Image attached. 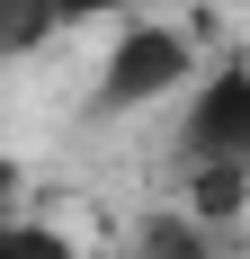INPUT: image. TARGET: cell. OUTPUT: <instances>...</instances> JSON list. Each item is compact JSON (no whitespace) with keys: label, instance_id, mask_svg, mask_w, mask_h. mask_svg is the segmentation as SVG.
<instances>
[{"label":"cell","instance_id":"5","mask_svg":"<svg viewBox=\"0 0 250 259\" xmlns=\"http://www.w3.org/2000/svg\"><path fill=\"white\" fill-rule=\"evenodd\" d=\"M45 36H63V18H54V0H0V63H18V54H36Z\"/></svg>","mask_w":250,"mask_h":259},{"label":"cell","instance_id":"1","mask_svg":"<svg viewBox=\"0 0 250 259\" xmlns=\"http://www.w3.org/2000/svg\"><path fill=\"white\" fill-rule=\"evenodd\" d=\"M188 72H197V45H188L179 27H143V18H125L116 45H107V63H99L90 116H134V107L188 90Z\"/></svg>","mask_w":250,"mask_h":259},{"label":"cell","instance_id":"6","mask_svg":"<svg viewBox=\"0 0 250 259\" xmlns=\"http://www.w3.org/2000/svg\"><path fill=\"white\" fill-rule=\"evenodd\" d=\"M0 259H80V241L63 233V224H27V214H9V224H0Z\"/></svg>","mask_w":250,"mask_h":259},{"label":"cell","instance_id":"4","mask_svg":"<svg viewBox=\"0 0 250 259\" xmlns=\"http://www.w3.org/2000/svg\"><path fill=\"white\" fill-rule=\"evenodd\" d=\"M241 206H250V170H188V214H197L205 233L232 224Z\"/></svg>","mask_w":250,"mask_h":259},{"label":"cell","instance_id":"7","mask_svg":"<svg viewBox=\"0 0 250 259\" xmlns=\"http://www.w3.org/2000/svg\"><path fill=\"white\" fill-rule=\"evenodd\" d=\"M152 0H54V18L63 27H90V18H143Z\"/></svg>","mask_w":250,"mask_h":259},{"label":"cell","instance_id":"8","mask_svg":"<svg viewBox=\"0 0 250 259\" xmlns=\"http://www.w3.org/2000/svg\"><path fill=\"white\" fill-rule=\"evenodd\" d=\"M9 197H18V161H0V206H9Z\"/></svg>","mask_w":250,"mask_h":259},{"label":"cell","instance_id":"3","mask_svg":"<svg viewBox=\"0 0 250 259\" xmlns=\"http://www.w3.org/2000/svg\"><path fill=\"white\" fill-rule=\"evenodd\" d=\"M134 259H224V250H215V233H205L188 206H161V214H143Z\"/></svg>","mask_w":250,"mask_h":259},{"label":"cell","instance_id":"2","mask_svg":"<svg viewBox=\"0 0 250 259\" xmlns=\"http://www.w3.org/2000/svg\"><path fill=\"white\" fill-rule=\"evenodd\" d=\"M179 161L188 170H250V63H215L179 116Z\"/></svg>","mask_w":250,"mask_h":259},{"label":"cell","instance_id":"9","mask_svg":"<svg viewBox=\"0 0 250 259\" xmlns=\"http://www.w3.org/2000/svg\"><path fill=\"white\" fill-rule=\"evenodd\" d=\"M241 259H250V241H241Z\"/></svg>","mask_w":250,"mask_h":259}]
</instances>
